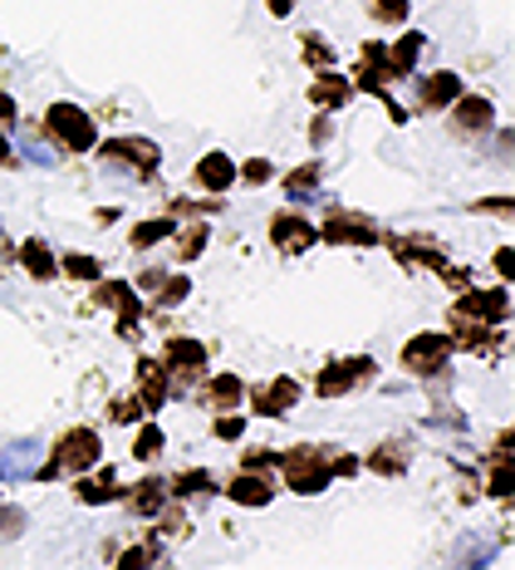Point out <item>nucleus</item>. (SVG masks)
<instances>
[{
	"label": "nucleus",
	"mask_w": 515,
	"mask_h": 570,
	"mask_svg": "<svg viewBox=\"0 0 515 570\" xmlns=\"http://www.w3.org/2000/svg\"><path fill=\"white\" fill-rule=\"evenodd\" d=\"M491 497H506V502H511V458H496V472H491Z\"/></svg>",
	"instance_id": "obj_31"
},
{
	"label": "nucleus",
	"mask_w": 515,
	"mask_h": 570,
	"mask_svg": "<svg viewBox=\"0 0 515 570\" xmlns=\"http://www.w3.org/2000/svg\"><path fill=\"white\" fill-rule=\"evenodd\" d=\"M305 59H309L315 69H329V65H334V50H329L325 40H319V35H305Z\"/></svg>",
	"instance_id": "obj_28"
},
{
	"label": "nucleus",
	"mask_w": 515,
	"mask_h": 570,
	"mask_svg": "<svg viewBox=\"0 0 515 570\" xmlns=\"http://www.w3.org/2000/svg\"><path fill=\"white\" fill-rule=\"evenodd\" d=\"M20 261H26V271L34 281H50L55 276V261H50V246H44V242H26V246H20Z\"/></svg>",
	"instance_id": "obj_18"
},
{
	"label": "nucleus",
	"mask_w": 515,
	"mask_h": 570,
	"mask_svg": "<svg viewBox=\"0 0 515 570\" xmlns=\"http://www.w3.org/2000/svg\"><path fill=\"white\" fill-rule=\"evenodd\" d=\"M177 232V222L172 217H158V222H142V227L133 232V246H138V252H148V246H158L162 242V236H172Z\"/></svg>",
	"instance_id": "obj_22"
},
{
	"label": "nucleus",
	"mask_w": 515,
	"mask_h": 570,
	"mask_svg": "<svg viewBox=\"0 0 515 570\" xmlns=\"http://www.w3.org/2000/svg\"><path fill=\"white\" fill-rule=\"evenodd\" d=\"M103 158L109 163H133L138 173H152L158 168V142H148V138H113V142H103Z\"/></svg>",
	"instance_id": "obj_8"
},
{
	"label": "nucleus",
	"mask_w": 515,
	"mask_h": 570,
	"mask_svg": "<svg viewBox=\"0 0 515 570\" xmlns=\"http://www.w3.org/2000/svg\"><path fill=\"white\" fill-rule=\"evenodd\" d=\"M241 433H246V419H226V413L217 419V438H226V443H231V438H241Z\"/></svg>",
	"instance_id": "obj_35"
},
{
	"label": "nucleus",
	"mask_w": 515,
	"mask_h": 570,
	"mask_svg": "<svg viewBox=\"0 0 515 570\" xmlns=\"http://www.w3.org/2000/svg\"><path fill=\"white\" fill-rule=\"evenodd\" d=\"M266 6L275 10V16H290V10H295V0H266Z\"/></svg>",
	"instance_id": "obj_41"
},
{
	"label": "nucleus",
	"mask_w": 515,
	"mask_h": 570,
	"mask_svg": "<svg viewBox=\"0 0 515 570\" xmlns=\"http://www.w3.org/2000/svg\"><path fill=\"white\" fill-rule=\"evenodd\" d=\"M231 183H236V163L226 158V153H207V158L197 163V187H207V193H226Z\"/></svg>",
	"instance_id": "obj_11"
},
{
	"label": "nucleus",
	"mask_w": 515,
	"mask_h": 570,
	"mask_svg": "<svg viewBox=\"0 0 515 570\" xmlns=\"http://www.w3.org/2000/svg\"><path fill=\"white\" fill-rule=\"evenodd\" d=\"M368 374H374V360H349V364H329V370L315 379V394H319V399H339L344 389L364 384Z\"/></svg>",
	"instance_id": "obj_7"
},
{
	"label": "nucleus",
	"mask_w": 515,
	"mask_h": 570,
	"mask_svg": "<svg viewBox=\"0 0 515 570\" xmlns=\"http://www.w3.org/2000/svg\"><path fill=\"white\" fill-rule=\"evenodd\" d=\"M374 16L388 20V26H403V20H407V0H374Z\"/></svg>",
	"instance_id": "obj_30"
},
{
	"label": "nucleus",
	"mask_w": 515,
	"mask_h": 570,
	"mask_svg": "<svg viewBox=\"0 0 515 570\" xmlns=\"http://www.w3.org/2000/svg\"><path fill=\"white\" fill-rule=\"evenodd\" d=\"M44 128H50L69 153H89L93 148V124H89V114L83 109H75V104H55V109L44 114Z\"/></svg>",
	"instance_id": "obj_2"
},
{
	"label": "nucleus",
	"mask_w": 515,
	"mask_h": 570,
	"mask_svg": "<svg viewBox=\"0 0 515 570\" xmlns=\"http://www.w3.org/2000/svg\"><path fill=\"white\" fill-rule=\"evenodd\" d=\"M152 556H158V546H138V551H128V556H118V566H148Z\"/></svg>",
	"instance_id": "obj_36"
},
{
	"label": "nucleus",
	"mask_w": 515,
	"mask_h": 570,
	"mask_svg": "<svg viewBox=\"0 0 515 570\" xmlns=\"http://www.w3.org/2000/svg\"><path fill=\"white\" fill-rule=\"evenodd\" d=\"M201 364H207V350H201L197 340H172L167 344V370H172L177 379H191Z\"/></svg>",
	"instance_id": "obj_12"
},
{
	"label": "nucleus",
	"mask_w": 515,
	"mask_h": 570,
	"mask_svg": "<svg viewBox=\"0 0 515 570\" xmlns=\"http://www.w3.org/2000/svg\"><path fill=\"white\" fill-rule=\"evenodd\" d=\"M0 118H6V124H16V104H10L6 94H0Z\"/></svg>",
	"instance_id": "obj_40"
},
{
	"label": "nucleus",
	"mask_w": 515,
	"mask_h": 570,
	"mask_svg": "<svg viewBox=\"0 0 515 570\" xmlns=\"http://www.w3.org/2000/svg\"><path fill=\"white\" fill-rule=\"evenodd\" d=\"M496 271H501V276H515V252H511V246H506V252H496Z\"/></svg>",
	"instance_id": "obj_38"
},
{
	"label": "nucleus",
	"mask_w": 515,
	"mask_h": 570,
	"mask_svg": "<svg viewBox=\"0 0 515 570\" xmlns=\"http://www.w3.org/2000/svg\"><path fill=\"white\" fill-rule=\"evenodd\" d=\"M162 281H167V276H162V271H158V266H152V271H142V281H138V285H142V291H158V285H162Z\"/></svg>",
	"instance_id": "obj_39"
},
{
	"label": "nucleus",
	"mask_w": 515,
	"mask_h": 570,
	"mask_svg": "<svg viewBox=\"0 0 515 570\" xmlns=\"http://www.w3.org/2000/svg\"><path fill=\"white\" fill-rule=\"evenodd\" d=\"M329 462L315 453V448H295L290 458H285V482H290V492L299 497H315V492H325L329 487Z\"/></svg>",
	"instance_id": "obj_1"
},
{
	"label": "nucleus",
	"mask_w": 515,
	"mask_h": 570,
	"mask_svg": "<svg viewBox=\"0 0 515 570\" xmlns=\"http://www.w3.org/2000/svg\"><path fill=\"white\" fill-rule=\"evenodd\" d=\"M162 443H167V438H162V428H158V423H148V428H142V433H138V443H133V458L152 462V458L162 453Z\"/></svg>",
	"instance_id": "obj_24"
},
{
	"label": "nucleus",
	"mask_w": 515,
	"mask_h": 570,
	"mask_svg": "<svg viewBox=\"0 0 515 570\" xmlns=\"http://www.w3.org/2000/svg\"><path fill=\"white\" fill-rule=\"evenodd\" d=\"M250 403H256V413H266V419H280V413H290L299 403V384L295 379H285V374H275L270 384L250 389Z\"/></svg>",
	"instance_id": "obj_6"
},
{
	"label": "nucleus",
	"mask_w": 515,
	"mask_h": 570,
	"mask_svg": "<svg viewBox=\"0 0 515 570\" xmlns=\"http://www.w3.org/2000/svg\"><path fill=\"white\" fill-rule=\"evenodd\" d=\"M374 468H378V472H403V468H407V458H403V448H378V458H374Z\"/></svg>",
	"instance_id": "obj_34"
},
{
	"label": "nucleus",
	"mask_w": 515,
	"mask_h": 570,
	"mask_svg": "<svg viewBox=\"0 0 515 570\" xmlns=\"http://www.w3.org/2000/svg\"><path fill=\"white\" fill-rule=\"evenodd\" d=\"M329 242H354V246H368V242H378V227H368L364 217H334L329 227H325Z\"/></svg>",
	"instance_id": "obj_15"
},
{
	"label": "nucleus",
	"mask_w": 515,
	"mask_h": 570,
	"mask_svg": "<svg viewBox=\"0 0 515 570\" xmlns=\"http://www.w3.org/2000/svg\"><path fill=\"white\" fill-rule=\"evenodd\" d=\"M187 295H191V281H187V276H172V281L158 285V301H162V305H182Z\"/></svg>",
	"instance_id": "obj_27"
},
{
	"label": "nucleus",
	"mask_w": 515,
	"mask_h": 570,
	"mask_svg": "<svg viewBox=\"0 0 515 570\" xmlns=\"http://www.w3.org/2000/svg\"><path fill=\"white\" fill-rule=\"evenodd\" d=\"M236 177H246V183H256V187H260V183H270V177H275V168H270L266 158H250L246 168H236Z\"/></svg>",
	"instance_id": "obj_32"
},
{
	"label": "nucleus",
	"mask_w": 515,
	"mask_h": 570,
	"mask_svg": "<svg viewBox=\"0 0 515 570\" xmlns=\"http://www.w3.org/2000/svg\"><path fill=\"white\" fill-rule=\"evenodd\" d=\"M462 99V79L452 69H437L433 79H423V104L427 109H447V104Z\"/></svg>",
	"instance_id": "obj_14"
},
{
	"label": "nucleus",
	"mask_w": 515,
	"mask_h": 570,
	"mask_svg": "<svg viewBox=\"0 0 515 570\" xmlns=\"http://www.w3.org/2000/svg\"><path fill=\"white\" fill-rule=\"evenodd\" d=\"M59 271H65V276H75V281H99V261L83 256V252L65 256V261H59Z\"/></svg>",
	"instance_id": "obj_23"
},
{
	"label": "nucleus",
	"mask_w": 515,
	"mask_h": 570,
	"mask_svg": "<svg viewBox=\"0 0 515 570\" xmlns=\"http://www.w3.org/2000/svg\"><path fill=\"white\" fill-rule=\"evenodd\" d=\"M138 403H142V413H158L162 409V399H167V364H148L142 360L138 364Z\"/></svg>",
	"instance_id": "obj_10"
},
{
	"label": "nucleus",
	"mask_w": 515,
	"mask_h": 570,
	"mask_svg": "<svg viewBox=\"0 0 515 570\" xmlns=\"http://www.w3.org/2000/svg\"><path fill=\"white\" fill-rule=\"evenodd\" d=\"M207 487H211L207 472H182V478L172 482V497H182V502H191V497H207Z\"/></svg>",
	"instance_id": "obj_25"
},
{
	"label": "nucleus",
	"mask_w": 515,
	"mask_h": 570,
	"mask_svg": "<svg viewBox=\"0 0 515 570\" xmlns=\"http://www.w3.org/2000/svg\"><path fill=\"white\" fill-rule=\"evenodd\" d=\"M447 354H452V340H447V335H417V340L403 350V364H407L413 374H437L442 364H447Z\"/></svg>",
	"instance_id": "obj_5"
},
{
	"label": "nucleus",
	"mask_w": 515,
	"mask_h": 570,
	"mask_svg": "<svg viewBox=\"0 0 515 570\" xmlns=\"http://www.w3.org/2000/svg\"><path fill=\"white\" fill-rule=\"evenodd\" d=\"M128 507H133L138 517H152L162 507V482H138L133 497H128Z\"/></svg>",
	"instance_id": "obj_20"
},
{
	"label": "nucleus",
	"mask_w": 515,
	"mask_h": 570,
	"mask_svg": "<svg viewBox=\"0 0 515 570\" xmlns=\"http://www.w3.org/2000/svg\"><path fill=\"white\" fill-rule=\"evenodd\" d=\"M349 94H354V85H349V79H344V75H325L315 89H309V99H315L319 109H339V104L349 99Z\"/></svg>",
	"instance_id": "obj_16"
},
{
	"label": "nucleus",
	"mask_w": 515,
	"mask_h": 570,
	"mask_svg": "<svg viewBox=\"0 0 515 570\" xmlns=\"http://www.w3.org/2000/svg\"><path fill=\"white\" fill-rule=\"evenodd\" d=\"M241 394H246V389H241V379H236V374H221L217 384H211V403H217L221 413H231L236 403H241Z\"/></svg>",
	"instance_id": "obj_21"
},
{
	"label": "nucleus",
	"mask_w": 515,
	"mask_h": 570,
	"mask_svg": "<svg viewBox=\"0 0 515 570\" xmlns=\"http://www.w3.org/2000/svg\"><path fill=\"white\" fill-rule=\"evenodd\" d=\"M99 453H103L99 433H93V428H75V433L59 438V448H55V468H59V472H89L93 462H99Z\"/></svg>",
	"instance_id": "obj_3"
},
{
	"label": "nucleus",
	"mask_w": 515,
	"mask_h": 570,
	"mask_svg": "<svg viewBox=\"0 0 515 570\" xmlns=\"http://www.w3.org/2000/svg\"><path fill=\"white\" fill-rule=\"evenodd\" d=\"M315 183H319V168L309 163V168H295V173H290V183H285V187H290V197H305V193H315Z\"/></svg>",
	"instance_id": "obj_29"
},
{
	"label": "nucleus",
	"mask_w": 515,
	"mask_h": 570,
	"mask_svg": "<svg viewBox=\"0 0 515 570\" xmlns=\"http://www.w3.org/2000/svg\"><path fill=\"white\" fill-rule=\"evenodd\" d=\"M138 413H142L138 399H113V403H109V419H113V423H133Z\"/></svg>",
	"instance_id": "obj_33"
},
{
	"label": "nucleus",
	"mask_w": 515,
	"mask_h": 570,
	"mask_svg": "<svg viewBox=\"0 0 515 570\" xmlns=\"http://www.w3.org/2000/svg\"><path fill=\"white\" fill-rule=\"evenodd\" d=\"M417 55H423V35H417V30H407L403 40L388 50V59H393V69H388V75H407V69L417 65Z\"/></svg>",
	"instance_id": "obj_17"
},
{
	"label": "nucleus",
	"mask_w": 515,
	"mask_h": 570,
	"mask_svg": "<svg viewBox=\"0 0 515 570\" xmlns=\"http://www.w3.org/2000/svg\"><path fill=\"white\" fill-rule=\"evenodd\" d=\"M26 153H30L34 163H44V168H50V163H55V153L44 148V142H34V138H26Z\"/></svg>",
	"instance_id": "obj_37"
},
{
	"label": "nucleus",
	"mask_w": 515,
	"mask_h": 570,
	"mask_svg": "<svg viewBox=\"0 0 515 570\" xmlns=\"http://www.w3.org/2000/svg\"><path fill=\"white\" fill-rule=\"evenodd\" d=\"M491 124V104L486 99H462L457 104V128H466V134H476V128Z\"/></svg>",
	"instance_id": "obj_19"
},
{
	"label": "nucleus",
	"mask_w": 515,
	"mask_h": 570,
	"mask_svg": "<svg viewBox=\"0 0 515 570\" xmlns=\"http://www.w3.org/2000/svg\"><path fill=\"white\" fill-rule=\"evenodd\" d=\"M226 497L241 507H266L270 502V478H260V472H241V478H231V487H226Z\"/></svg>",
	"instance_id": "obj_13"
},
{
	"label": "nucleus",
	"mask_w": 515,
	"mask_h": 570,
	"mask_svg": "<svg viewBox=\"0 0 515 570\" xmlns=\"http://www.w3.org/2000/svg\"><path fill=\"white\" fill-rule=\"evenodd\" d=\"M315 227H309V217H299V212H280V217L270 222V242L280 246L285 256H299V252H309L315 246Z\"/></svg>",
	"instance_id": "obj_4"
},
{
	"label": "nucleus",
	"mask_w": 515,
	"mask_h": 570,
	"mask_svg": "<svg viewBox=\"0 0 515 570\" xmlns=\"http://www.w3.org/2000/svg\"><path fill=\"white\" fill-rule=\"evenodd\" d=\"M201 246H207V222H197V227L182 232V242H177V252H182V261L201 256Z\"/></svg>",
	"instance_id": "obj_26"
},
{
	"label": "nucleus",
	"mask_w": 515,
	"mask_h": 570,
	"mask_svg": "<svg viewBox=\"0 0 515 570\" xmlns=\"http://www.w3.org/2000/svg\"><path fill=\"white\" fill-rule=\"evenodd\" d=\"M0 472H6V468H0Z\"/></svg>",
	"instance_id": "obj_42"
},
{
	"label": "nucleus",
	"mask_w": 515,
	"mask_h": 570,
	"mask_svg": "<svg viewBox=\"0 0 515 570\" xmlns=\"http://www.w3.org/2000/svg\"><path fill=\"white\" fill-rule=\"evenodd\" d=\"M457 315H476V320H486V325H496V320L511 315V295L506 291H472L457 305Z\"/></svg>",
	"instance_id": "obj_9"
}]
</instances>
